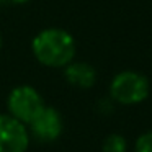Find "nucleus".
I'll list each match as a JSON object with an SVG mask.
<instances>
[{
  "label": "nucleus",
  "instance_id": "6e6552de",
  "mask_svg": "<svg viewBox=\"0 0 152 152\" xmlns=\"http://www.w3.org/2000/svg\"><path fill=\"white\" fill-rule=\"evenodd\" d=\"M134 152H152V131L139 136L134 144Z\"/></svg>",
  "mask_w": 152,
  "mask_h": 152
},
{
  "label": "nucleus",
  "instance_id": "39448f33",
  "mask_svg": "<svg viewBox=\"0 0 152 152\" xmlns=\"http://www.w3.org/2000/svg\"><path fill=\"white\" fill-rule=\"evenodd\" d=\"M28 126H30L31 134L39 142H54L62 134L64 121L61 113L54 106L44 105Z\"/></svg>",
  "mask_w": 152,
  "mask_h": 152
},
{
  "label": "nucleus",
  "instance_id": "9d476101",
  "mask_svg": "<svg viewBox=\"0 0 152 152\" xmlns=\"http://www.w3.org/2000/svg\"><path fill=\"white\" fill-rule=\"evenodd\" d=\"M0 49H2V34H0Z\"/></svg>",
  "mask_w": 152,
  "mask_h": 152
},
{
  "label": "nucleus",
  "instance_id": "423d86ee",
  "mask_svg": "<svg viewBox=\"0 0 152 152\" xmlns=\"http://www.w3.org/2000/svg\"><path fill=\"white\" fill-rule=\"evenodd\" d=\"M64 79L75 88H92L96 82V70L92 64L72 61L64 67Z\"/></svg>",
  "mask_w": 152,
  "mask_h": 152
},
{
  "label": "nucleus",
  "instance_id": "20e7f679",
  "mask_svg": "<svg viewBox=\"0 0 152 152\" xmlns=\"http://www.w3.org/2000/svg\"><path fill=\"white\" fill-rule=\"evenodd\" d=\"M30 131L12 115H0V152H26Z\"/></svg>",
  "mask_w": 152,
  "mask_h": 152
},
{
  "label": "nucleus",
  "instance_id": "1a4fd4ad",
  "mask_svg": "<svg viewBox=\"0 0 152 152\" xmlns=\"http://www.w3.org/2000/svg\"><path fill=\"white\" fill-rule=\"evenodd\" d=\"M31 0H0V4H15V5H25Z\"/></svg>",
  "mask_w": 152,
  "mask_h": 152
},
{
  "label": "nucleus",
  "instance_id": "0eeeda50",
  "mask_svg": "<svg viewBox=\"0 0 152 152\" xmlns=\"http://www.w3.org/2000/svg\"><path fill=\"white\" fill-rule=\"evenodd\" d=\"M103 152H126L128 151V141L121 134H110L105 137L102 144Z\"/></svg>",
  "mask_w": 152,
  "mask_h": 152
},
{
  "label": "nucleus",
  "instance_id": "f257e3e1",
  "mask_svg": "<svg viewBox=\"0 0 152 152\" xmlns=\"http://www.w3.org/2000/svg\"><path fill=\"white\" fill-rule=\"evenodd\" d=\"M31 53L39 64L46 67H66L72 62L77 53L74 36L64 28H46L34 34L31 41Z\"/></svg>",
  "mask_w": 152,
  "mask_h": 152
},
{
  "label": "nucleus",
  "instance_id": "7ed1b4c3",
  "mask_svg": "<svg viewBox=\"0 0 152 152\" xmlns=\"http://www.w3.org/2000/svg\"><path fill=\"white\" fill-rule=\"evenodd\" d=\"M44 106V100L41 93L31 85H18L8 93L7 108L8 115L17 118L23 124H30L34 116Z\"/></svg>",
  "mask_w": 152,
  "mask_h": 152
},
{
  "label": "nucleus",
  "instance_id": "f03ea898",
  "mask_svg": "<svg viewBox=\"0 0 152 152\" xmlns=\"http://www.w3.org/2000/svg\"><path fill=\"white\" fill-rule=\"evenodd\" d=\"M149 92L151 83L147 77L136 70H121L110 83V98L126 106L142 103L149 96Z\"/></svg>",
  "mask_w": 152,
  "mask_h": 152
}]
</instances>
